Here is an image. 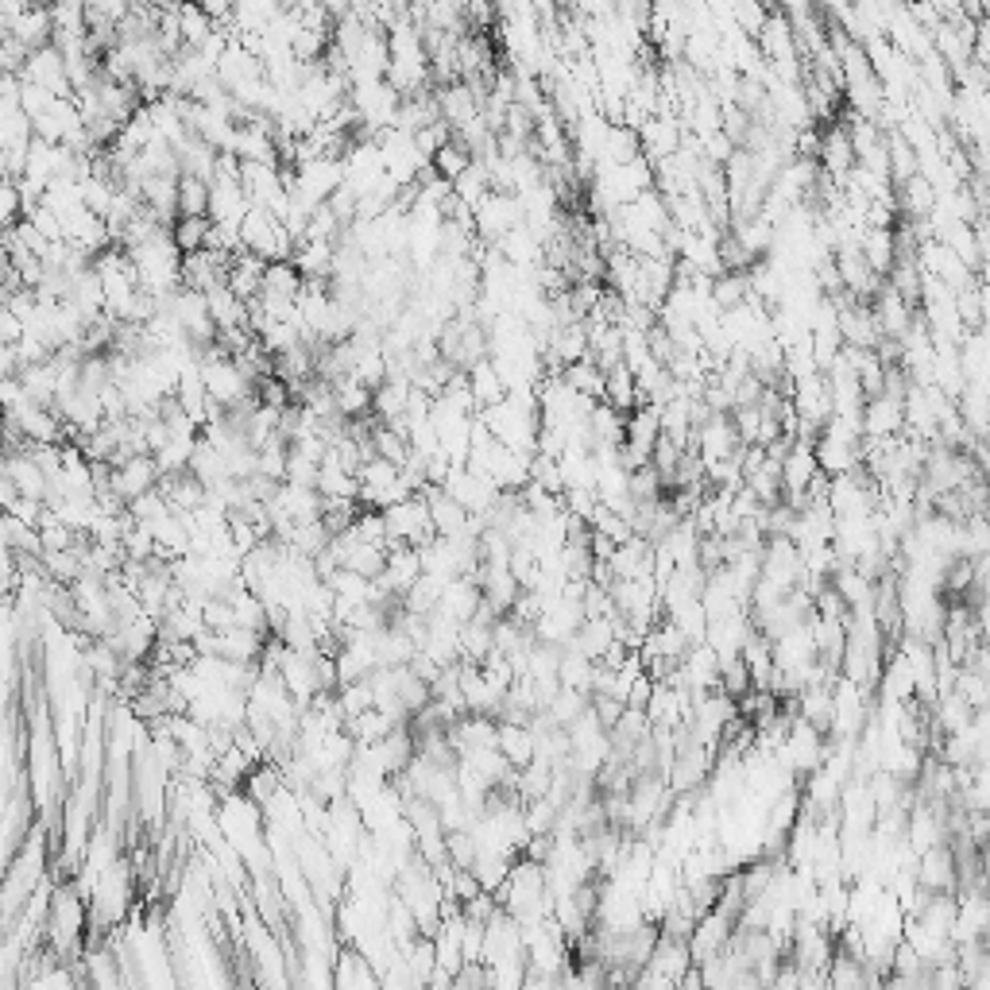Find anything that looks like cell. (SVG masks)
I'll list each match as a JSON object with an SVG mask.
<instances>
[{
  "label": "cell",
  "instance_id": "cell-4",
  "mask_svg": "<svg viewBox=\"0 0 990 990\" xmlns=\"http://www.w3.org/2000/svg\"><path fill=\"white\" fill-rule=\"evenodd\" d=\"M561 379H565V387L577 391L581 399H592V403L604 399V372H600L592 360H577V364L561 368Z\"/></svg>",
  "mask_w": 990,
  "mask_h": 990
},
{
  "label": "cell",
  "instance_id": "cell-8",
  "mask_svg": "<svg viewBox=\"0 0 990 990\" xmlns=\"http://www.w3.org/2000/svg\"><path fill=\"white\" fill-rule=\"evenodd\" d=\"M468 163H472V155H468V151H465V147H461V144H453V140H449V144L441 147V151H437L434 159H430V167H434V175L441 178V182H449V186H453L457 178L465 175V167H468Z\"/></svg>",
  "mask_w": 990,
  "mask_h": 990
},
{
  "label": "cell",
  "instance_id": "cell-7",
  "mask_svg": "<svg viewBox=\"0 0 990 990\" xmlns=\"http://www.w3.org/2000/svg\"><path fill=\"white\" fill-rule=\"evenodd\" d=\"M178 217H209V182L178 175Z\"/></svg>",
  "mask_w": 990,
  "mask_h": 990
},
{
  "label": "cell",
  "instance_id": "cell-6",
  "mask_svg": "<svg viewBox=\"0 0 990 990\" xmlns=\"http://www.w3.org/2000/svg\"><path fill=\"white\" fill-rule=\"evenodd\" d=\"M581 712H588V697H584V693H577V689H557L542 716H546L554 728L565 731L573 720H577V716H581Z\"/></svg>",
  "mask_w": 990,
  "mask_h": 990
},
{
  "label": "cell",
  "instance_id": "cell-2",
  "mask_svg": "<svg viewBox=\"0 0 990 990\" xmlns=\"http://www.w3.org/2000/svg\"><path fill=\"white\" fill-rule=\"evenodd\" d=\"M600 403L615 407L619 414H631V410L642 407L639 383H635V372H631L627 364H619V368H612V372H604V399H600Z\"/></svg>",
  "mask_w": 990,
  "mask_h": 990
},
{
  "label": "cell",
  "instance_id": "cell-1",
  "mask_svg": "<svg viewBox=\"0 0 990 990\" xmlns=\"http://www.w3.org/2000/svg\"><path fill=\"white\" fill-rule=\"evenodd\" d=\"M905 403L890 395H874L863 403V437H898L905 430Z\"/></svg>",
  "mask_w": 990,
  "mask_h": 990
},
{
  "label": "cell",
  "instance_id": "cell-3",
  "mask_svg": "<svg viewBox=\"0 0 990 990\" xmlns=\"http://www.w3.org/2000/svg\"><path fill=\"white\" fill-rule=\"evenodd\" d=\"M495 747H499V755L507 758V766L515 774L534 762V739H530V731L523 724H495Z\"/></svg>",
  "mask_w": 990,
  "mask_h": 990
},
{
  "label": "cell",
  "instance_id": "cell-10",
  "mask_svg": "<svg viewBox=\"0 0 990 990\" xmlns=\"http://www.w3.org/2000/svg\"><path fill=\"white\" fill-rule=\"evenodd\" d=\"M766 20H770V8L751 4V0H743V4H735V8H731V24L743 31L747 39H758V31L766 28Z\"/></svg>",
  "mask_w": 990,
  "mask_h": 990
},
{
  "label": "cell",
  "instance_id": "cell-5",
  "mask_svg": "<svg viewBox=\"0 0 990 990\" xmlns=\"http://www.w3.org/2000/svg\"><path fill=\"white\" fill-rule=\"evenodd\" d=\"M751 298V287H747V271L743 275H731V271H724V275H716L712 279V306L720 310V314H728V310H739L743 302Z\"/></svg>",
  "mask_w": 990,
  "mask_h": 990
},
{
  "label": "cell",
  "instance_id": "cell-9",
  "mask_svg": "<svg viewBox=\"0 0 990 990\" xmlns=\"http://www.w3.org/2000/svg\"><path fill=\"white\" fill-rule=\"evenodd\" d=\"M627 495H631V503L639 507V503H658V499H666L662 495V480H658V472L646 465L639 472H627Z\"/></svg>",
  "mask_w": 990,
  "mask_h": 990
}]
</instances>
